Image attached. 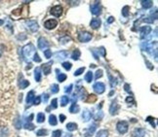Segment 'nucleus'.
<instances>
[{"mask_svg": "<svg viewBox=\"0 0 158 137\" xmlns=\"http://www.w3.org/2000/svg\"><path fill=\"white\" fill-rule=\"evenodd\" d=\"M103 112L100 111V112H99V113L95 116V120H96V121H101V120L103 119Z\"/></svg>", "mask_w": 158, "mask_h": 137, "instance_id": "obj_42", "label": "nucleus"}, {"mask_svg": "<svg viewBox=\"0 0 158 137\" xmlns=\"http://www.w3.org/2000/svg\"><path fill=\"white\" fill-rule=\"evenodd\" d=\"M28 86H29V82L28 80H22V81H20L19 82V87H20V89L21 90L26 89Z\"/></svg>", "mask_w": 158, "mask_h": 137, "instance_id": "obj_22", "label": "nucleus"}, {"mask_svg": "<svg viewBox=\"0 0 158 137\" xmlns=\"http://www.w3.org/2000/svg\"><path fill=\"white\" fill-rule=\"evenodd\" d=\"M52 64H53V61L47 62L45 64L42 65V70H43L44 74L45 75H49L51 72V68H52Z\"/></svg>", "mask_w": 158, "mask_h": 137, "instance_id": "obj_13", "label": "nucleus"}, {"mask_svg": "<svg viewBox=\"0 0 158 137\" xmlns=\"http://www.w3.org/2000/svg\"><path fill=\"white\" fill-rule=\"evenodd\" d=\"M37 123L41 124V123H44L45 122V115H44V113H38L37 114Z\"/></svg>", "mask_w": 158, "mask_h": 137, "instance_id": "obj_30", "label": "nucleus"}, {"mask_svg": "<svg viewBox=\"0 0 158 137\" xmlns=\"http://www.w3.org/2000/svg\"><path fill=\"white\" fill-rule=\"evenodd\" d=\"M99 52L102 53L103 57H105V48H103V47H101L100 50H99Z\"/></svg>", "mask_w": 158, "mask_h": 137, "instance_id": "obj_48", "label": "nucleus"}, {"mask_svg": "<svg viewBox=\"0 0 158 137\" xmlns=\"http://www.w3.org/2000/svg\"><path fill=\"white\" fill-rule=\"evenodd\" d=\"M58 80H59V82H60V83L65 82V81L66 80V75L63 74V73L60 72V74L58 75Z\"/></svg>", "mask_w": 158, "mask_h": 137, "instance_id": "obj_33", "label": "nucleus"}, {"mask_svg": "<svg viewBox=\"0 0 158 137\" xmlns=\"http://www.w3.org/2000/svg\"><path fill=\"white\" fill-rule=\"evenodd\" d=\"M37 45H38V48L39 49H41V50H44V49H46V48L49 47V42H48V40H47L46 38L40 37V38L38 39Z\"/></svg>", "mask_w": 158, "mask_h": 137, "instance_id": "obj_10", "label": "nucleus"}, {"mask_svg": "<svg viewBox=\"0 0 158 137\" xmlns=\"http://www.w3.org/2000/svg\"><path fill=\"white\" fill-rule=\"evenodd\" d=\"M118 111H119V105H118L116 100H114V101H112L111 104H110L109 113H110V115L114 116V115H116L118 113Z\"/></svg>", "mask_w": 158, "mask_h": 137, "instance_id": "obj_8", "label": "nucleus"}, {"mask_svg": "<svg viewBox=\"0 0 158 137\" xmlns=\"http://www.w3.org/2000/svg\"><path fill=\"white\" fill-rule=\"evenodd\" d=\"M34 55V46L32 45V44H30L29 43L28 45H26L23 48V55H24V57H31V55Z\"/></svg>", "mask_w": 158, "mask_h": 137, "instance_id": "obj_2", "label": "nucleus"}, {"mask_svg": "<svg viewBox=\"0 0 158 137\" xmlns=\"http://www.w3.org/2000/svg\"><path fill=\"white\" fill-rule=\"evenodd\" d=\"M140 37L144 38V36L149 35V34L150 33L151 27H150V26H142V27H140Z\"/></svg>", "mask_w": 158, "mask_h": 137, "instance_id": "obj_14", "label": "nucleus"}, {"mask_svg": "<svg viewBox=\"0 0 158 137\" xmlns=\"http://www.w3.org/2000/svg\"><path fill=\"white\" fill-rule=\"evenodd\" d=\"M59 90H60V89H59V86L57 84H54L51 86V92L52 94H57V92H59Z\"/></svg>", "mask_w": 158, "mask_h": 137, "instance_id": "obj_34", "label": "nucleus"}, {"mask_svg": "<svg viewBox=\"0 0 158 137\" xmlns=\"http://www.w3.org/2000/svg\"><path fill=\"white\" fill-rule=\"evenodd\" d=\"M70 37H68V36H63V37H61L60 39L61 44H66L70 42Z\"/></svg>", "mask_w": 158, "mask_h": 137, "instance_id": "obj_38", "label": "nucleus"}, {"mask_svg": "<svg viewBox=\"0 0 158 137\" xmlns=\"http://www.w3.org/2000/svg\"><path fill=\"white\" fill-rule=\"evenodd\" d=\"M57 107H58V99H57V98L52 99V101H51V108L56 109Z\"/></svg>", "mask_w": 158, "mask_h": 137, "instance_id": "obj_39", "label": "nucleus"}, {"mask_svg": "<svg viewBox=\"0 0 158 137\" xmlns=\"http://www.w3.org/2000/svg\"><path fill=\"white\" fill-rule=\"evenodd\" d=\"M92 118V113H91L90 111H88V110H84L83 113H82V120L83 122H85V123H87L89 122Z\"/></svg>", "mask_w": 158, "mask_h": 137, "instance_id": "obj_15", "label": "nucleus"}, {"mask_svg": "<svg viewBox=\"0 0 158 137\" xmlns=\"http://www.w3.org/2000/svg\"><path fill=\"white\" fill-rule=\"evenodd\" d=\"M93 89H94V90H95L96 94H102L105 92V85L102 82H97L95 85H94Z\"/></svg>", "mask_w": 158, "mask_h": 137, "instance_id": "obj_5", "label": "nucleus"}, {"mask_svg": "<svg viewBox=\"0 0 158 137\" xmlns=\"http://www.w3.org/2000/svg\"><path fill=\"white\" fill-rule=\"evenodd\" d=\"M113 21H114V18H113V17H109V18H108V19H107V23H111Z\"/></svg>", "mask_w": 158, "mask_h": 137, "instance_id": "obj_52", "label": "nucleus"}, {"mask_svg": "<svg viewBox=\"0 0 158 137\" xmlns=\"http://www.w3.org/2000/svg\"><path fill=\"white\" fill-rule=\"evenodd\" d=\"M130 13V7L129 6H124L122 9V15L124 17H128Z\"/></svg>", "mask_w": 158, "mask_h": 137, "instance_id": "obj_31", "label": "nucleus"}, {"mask_svg": "<svg viewBox=\"0 0 158 137\" xmlns=\"http://www.w3.org/2000/svg\"><path fill=\"white\" fill-rule=\"evenodd\" d=\"M17 38H18L19 40H24V39H26V35L24 33H21V35L17 36Z\"/></svg>", "mask_w": 158, "mask_h": 137, "instance_id": "obj_46", "label": "nucleus"}, {"mask_svg": "<svg viewBox=\"0 0 158 137\" xmlns=\"http://www.w3.org/2000/svg\"><path fill=\"white\" fill-rule=\"evenodd\" d=\"M56 57H58L59 59H63V58L68 57V53L63 52V51H61V52H58L56 53Z\"/></svg>", "mask_w": 158, "mask_h": 137, "instance_id": "obj_28", "label": "nucleus"}, {"mask_svg": "<svg viewBox=\"0 0 158 137\" xmlns=\"http://www.w3.org/2000/svg\"><path fill=\"white\" fill-rule=\"evenodd\" d=\"M60 120H61V123H63V122H65V115L61 114L60 115Z\"/></svg>", "mask_w": 158, "mask_h": 137, "instance_id": "obj_51", "label": "nucleus"}, {"mask_svg": "<svg viewBox=\"0 0 158 137\" xmlns=\"http://www.w3.org/2000/svg\"><path fill=\"white\" fill-rule=\"evenodd\" d=\"M34 128H35V126H34V124H30V123H28V122H26V124H24V128L28 129V130H33Z\"/></svg>", "mask_w": 158, "mask_h": 137, "instance_id": "obj_37", "label": "nucleus"}, {"mask_svg": "<svg viewBox=\"0 0 158 137\" xmlns=\"http://www.w3.org/2000/svg\"><path fill=\"white\" fill-rule=\"evenodd\" d=\"M34 79H35L36 82H40L41 80V70L40 68L37 67L34 71Z\"/></svg>", "mask_w": 158, "mask_h": 137, "instance_id": "obj_20", "label": "nucleus"}, {"mask_svg": "<svg viewBox=\"0 0 158 137\" xmlns=\"http://www.w3.org/2000/svg\"><path fill=\"white\" fill-rule=\"evenodd\" d=\"M68 102H70V97L66 96V95H63V96L61 97V107H65L66 105L68 104Z\"/></svg>", "mask_w": 158, "mask_h": 137, "instance_id": "obj_19", "label": "nucleus"}, {"mask_svg": "<svg viewBox=\"0 0 158 137\" xmlns=\"http://www.w3.org/2000/svg\"><path fill=\"white\" fill-rule=\"evenodd\" d=\"M126 102H127V103H130V102H134V99H133L132 96H128L127 98H126Z\"/></svg>", "mask_w": 158, "mask_h": 137, "instance_id": "obj_49", "label": "nucleus"}, {"mask_svg": "<svg viewBox=\"0 0 158 137\" xmlns=\"http://www.w3.org/2000/svg\"><path fill=\"white\" fill-rule=\"evenodd\" d=\"M33 60L35 62H41V58L39 57V55H38L37 53H35L33 55Z\"/></svg>", "mask_w": 158, "mask_h": 137, "instance_id": "obj_45", "label": "nucleus"}, {"mask_svg": "<svg viewBox=\"0 0 158 137\" xmlns=\"http://www.w3.org/2000/svg\"><path fill=\"white\" fill-rule=\"evenodd\" d=\"M9 135V129L6 126L0 128V137H7Z\"/></svg>", "mask_w": 158, "mask_h": 137, "instance_id": "obj_18", "label": "nucleus"}, {"mask_svg": "<svg viewBox=\"0 0 158 137\" xmlns=\"http://www.w3.org/2000/svg\"><path fill=\"white\" fill-rule=\"evenodd\" d=\"M103 76V70L102 69H99L97 70V72H96V75H95V78L96 80H98L99 78H101Z\"/></svg>", "mask_w": 158, "mask_h": 137, "instance_id": "obj_43", "label": "nucleus"}, {"mask_svg": "<svg viewBox=\"0 0 158 137\" xmlns=\"http://www.w3.org/2000/svg\"><path fill=\"white\" fill-rule=\"evenodd\" d=\"M49 124H51V126H57V124H58V121H57V117L55 115H50L49 116Z\"/></svg>", "mask_w": 158, "mask_h": 137, "instance_id": "obj_24", "label": "nucleus"}, {"mask_svg": "<svg viewBox=\"0 0 158 137\" xmlns=\"http://www.w3.org/2000/svg\"><path fill=\"white\" fill-rule=\"evenodd\" d=\"M145 129L144 128H135L132 132V137H144Z\"/></svg>", "mask_w": 158, "mask_h": 137, "instance_id": "obj_11", "label": "nucleus"}, {"mask_svg": "<svg viewBox=\"0 0 158 137\" xmlns=\"http://www.w3.org/2000/svg\"><path fill=\"white\" fill-rule=\"evenodd\" d=\"M61 129H57V130H54L52 132V137H61Z\"/></svg>", "mask_w": 158, "mask_h": 137, "instance_id": "obj_36", "label": "nucleus"}, {"mask_svg": "<svg viewBox=\"0 0 158 137\" xmlns=\"http://www.w3.org/2000/svg\"><path fill=\"white\" fill-rule=\"evenodd\" d=\"M96 137H108V130H107V129H101L96 134Z\"/></svg>", "mask_w": 158, "mask_h": 137, "instance_id": "obj_23", "label": "nucleus"}, {"mask_svg": "<svg viewBox=\"0 0 158 137\" xmlns=\"http://www.w3.org/2000/svg\"><path fill=\"white\" fill-rule=\"evenodd\" d=\"M36 135L37 136H46V135H48V130H47V129H44V128L38 129V130L36 131Z\"/></svg>", "mask_w": 158, "mask_h": 137, "instance_id": "obj_29", "label": "nucleus"}, {"mask_svg": "<svg viewBox=\"0 0 158 137\" xmlns=\"http://www.w3.org/2000/svg\"><path fill=\"white\" fill-rule=\"evenodd\" d=\"M93 72L92 71H88L87 73H86V75H85V81L87 83H91L93 81Z\"/></svg>", "mask_w": 158, "mask_h": 137, "instance_id": "obj_27", "label": "nucleus"}, {"mask_svg": "<svg viewBox=\"0 0 158 137\" xmlns=\"http://www.w3.org/2000/svg\"><path fill=\"white\" fill-rule=\"evenodd\" d=\"M34 97H35V95H34V90H30V92H28V95H26V104H30L31 102H33V99Z\"/></svg>", "mask_w": 158, "mask_h": 137, "instance_id": "obj_16", "label": "nucleus"}, {"mask_svg": "<svg viewBox=\"0 0 158 137\" xmlns=\"http://www.w3.org/2000/svg\"><path fill=\"white\" fill-rule=\"evenodd\" d=\"M48 98H49V95L47 94H43V100H44V103H46L47 100H48Z\"/></svg>", "mask_w": 158, "mask_h": 137, "instance_id": "obj_50", "label": "nucleus"}, {"mask_svg": "<svg viewBox=\"0 0 158 137\" xmlns=\"http://www.w3.org/2000/svg\"><path fill=\"white\" fill-rule=\"evenodd\" d=\"M85 71V67H81V68H79V69H77L74 72V76H79V75H81L82 73Z\"/></svg>", "mask_w": 158, "mask_h": 137, "instance_id": "obj_40", "label": "nucleus"}, {"mask_svg": "<svg viewBox=\"0 0 158 137\" xmlns=\"http://www.w3.org/2000/svg\"><path fill=\"white\" fill-rule=\"evenodd\" d=\"M90 10H91V13L95 15V16H99V15H101V13H102V7H101V5L99 3L91 5Z\"/></svg>", "mask_w": 158, "mask_h": 137, "instance_id": "obj_7", "label": "nucleus"}, {"mask_svg": "<svg viewBox=\"0 0 158 137\" xmlns=\"http://www.w3.org/2000/svg\"><path fill=\"white\" fill-rule=\"evenodd\" d=\"M81 55V52L78 50V49H76L75 51H73V53H71V57H72V59L74 60H78L79 57H80Z\"/></svg>", "mask_w": 158, "mask_h": 137, "instance_id": "obj_25", "label": "nucleus"}, {"mask_svg": "<svg viewBox=\"0 0 158 137\" xmlns=\"http://www.w3.org/2000/svg\"><path fill=\"white\" fill-rule=\"evenodd\" d=\"M63 137H72V134L71 133H66V134H65V136Z\"/></svg>", "mask_w": 158, "mask_h": 137, "instance_id": "obj_53", "label": "nucleus"}, {"mask_svg": "<svg viewBox=\"0 0 158 137\" xmlns=\"http://www.w3.org/2000/svg\"><path fill=\"white\" fill-rule=\"evenodd\" d=\"M44 55H45L46 58H50V57H52V52H51V50L47 49V50L44 51Z\"/></svg>", "mask_w": 158, "mask_h": 137, "instance_id": "obj_41", "label": "nucleus"}, {"mask_svg": "<svg viewBox=\"0 0 158 137\" xmlns=\"http://www.w3.org/2000/svg\"><path fill=\"white\" fill-rule=\"evenodd\" d=\"M101 24H102V21H101V19L95 18V19H93L92 21H91L90 26H91V27H92L93 29H98V28L101 26Z\"/></svg>", "mask_w": 158, "mask_h": 137, "instance_id": "obj_12", "label": "nucleus"}, {"mask_svg": "<svg viewBox=\"0 0 158 137\" xmlns=\"http://www.w3.org/2000/svg\"><path fill=\"white\" fill-rule=\"evenodd\" d=\"M92 38H93L92 34H91L90 32H88V31H82V32H80L78 35L79 41L82 43H88L89 41H91V39Z\"/></svg>", "mask_w": 158, "mask_h": 137, "instance_id": "obj_3", "label": "nucleus"}, {"mask_svg": "<svg viewBox=\"0 0 158 137\" xmlns=\"http://www.w3.org/2000/svg\"><path fill=\"white\" fill-rule=\"evenodd\" d=\"M2 23H3V21H0V24H2Z\"/></svg>", "mask_w": 158, "mask_h": 137, "instance_id": "obj_55", "label": "nucleus"}, {"mask_svg": "<svg viewBox=\"0 0 158 137\" xmlns=\"http://www.w3.org/2000/svg\"><path fill=\"white\" fill-rule=\"evenodd\" d=\"M79 111H80V107H79V105H77L76 103H73L70 106V112L71 114H77Z\"/></svg>", "mask_w": 158, "mask_h": 137, "instance_id": "obj_17", "label": "nucleus"}, {"mask_svg": "<svg viewBox=\"0 0 158 137\" xmlns=\"http://www.w3.org/2000/svg\"><path fill=\"white\" fill-rule=\"evenodd\" d=\"M72 87H73V85H70L68 87H66L65 88V92H68V94H70V92H71V89H72Z\"/></svg>", "mask_w": 158, "mask_h": 137, "instance_id": "obj_47", "label": "nucleus"}, {"mask_svg": "<svg viewBox=\"0 0 158 137\" xmlns=\"http://www.w3.org/2000/svg\"><path fill=\"white\" fill-rule=\"evenodd\" d=\"M14 126L15 128H16L17 129H20L22 128V124H21V120H20L19 118H16L14 121Z\"/></svg>", "mask_w": 158, "mask_h": 137, "instance_id": "obj_32", "label": "nucleus"}, {"mask_svg": "<svg viewBox=\"0 0 158 137\" xmlns=\"http://www.w3.org/2000/svg\"><path fill=\"white\" fill-rule=\"evenodd\" d=\"M26 25H28V27L30 29V31H32V32H36V31H37L39 29L38 23H36L35 21H26Z\"/></svg>", "mask_w": 158, "mask_h": 137, "instance_id": "obj_9", "label": "nucleus"}, {"mask_svg": "<svg viewBox=\"0 0 158 137\" xmlns=\"http://www.w3.org/2000/svg\"><path fill=\"white\" fill-rule=\"evenodd\" d=\"M140 3H142V8H144V9H149V8H150V7L152 6V5H153V2L150 1V0H147V1H142Z\"/></svg>", "mask_w": 158, "mask_h": 137, "instance_id": "obj_26", "label": "nucleus"}, {"mask_svg": "<svg viewBox=\"0 0 158 137\" xmlns=\"http://www.w3.org/2000/svg\"><path fill=\"white\" fill-rule=\"evenodd\" d=\"M63 67L65 68V70H70L71 69V67H72V64L70 62V61H65V62H63Z\"/></svg>", "mask_w": 158, "mask_h": 137, "instance_id": "obj_35", "label": "nucleus"}, {"mask_svg": "<svg viewBox=\"0 0 158 137\" xmlns=\"http://www.w3.org/2000/svg\"><path fill=\"white\" fill-rule=\"evenodd\" d=\"M58 25V21L54 19H47V21L44 23V27L48 30H52V29L56 28V26Z\"/></svg>", "mask_w": 158, "mask_h": 137, "instance_id": "obj_4", "label": "nucleus"}, {"mask_svg": "<svg viewBox=\"0 0 158 137\" xmlns=\"http://www.w3.org/2000/svg\"><path fill=\"white\" fill-rule=\"evenodd\" d=\"M78 128L77 124L75 123H68V124H66V129H68V131H74L76 130Z\"/></svg>", "mask_w": 158, "mask_h": 137, "instance_id": "obj_21", "label": "nucleus"}, {"mask_svg": "<svg viewBox=\"0 0 158 137\" xmlns=\"http://www.w3.org/2000/svg\"><path fill=\"white\" fill-rule=\"evenodd\" d=\"M116 128L120 134H125L129 129V124L126 121H119L116 124Z\"/></svg>", "mask_w": 158, "mask_h": 137, "instance_id": "obj_1", "label": "nucleus"}, {"mask_svg": "<svg viewBox=\"0 0 158 137\" xmlns=\"http://www.w3.org/2000/svg\"><path fill=\"white\" fill-rule=\"evenodd\" d=\"M63 7L61 6V5H56V6H54L53 8L51 9V14L53 15L54 17H56V18H60V17L63 15Z\"/></svg>", "mask_w": 158, "mask_h": 137, "instance_id": "obj_6", "label": "nucleus"}, {"mask_svg": "<svg viewBox=\"0 0 158 137\" xmlns=\"http://www.w3.org/2000/svg\"><path fill=\"white\" fill-rule=\"evenodd\" d=\"M1 55H2V52L0 51V57H1Z\"/></svg>", "mask_w": 158, "mask_h": 137, "instance_id": "obj_54", "label": "nucleus"}, {"mask_svg": "<svg viewBox=\"0 0 158 137\" xmlns=\"http://www.w3.org/2000/svg\"><path fill=\"white\" fill-rule=\"evenodd\" d=\"M40 102H41V97L40 96L34 97V99H33V104L34 105H39L40 104Z\"/></svg>", "mask_w": 158, "mask_h": 137, "instance_id": "obj_44", "label": "nucleus"}]
</instances>
